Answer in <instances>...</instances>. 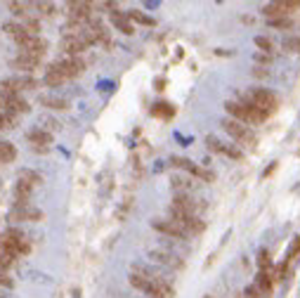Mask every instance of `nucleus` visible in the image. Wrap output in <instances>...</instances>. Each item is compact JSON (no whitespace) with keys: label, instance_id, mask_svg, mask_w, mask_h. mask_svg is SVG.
Instances as JSON below:
<instances>
[{"label":"nucleus","instance_id":"obj_17","mask_svg":"<svg viewBox=\"0 0 300 298\" xmlns=\"http://www.w3.org/2000/svg\"><path fill=\"white\" fill-rule=\"evenodd\" d=\"M263 12H265L267 21H269V19H282V17H288V15H291L286 0H282V2H269V5L263 7Z\"/></svg>","mask_w":300,"mask_h":298},{"label":"nucleus","instance_id":"obj_29","mask_svg":"<svg viewBox=\"0 0 300 298\" xmlns=\"http://www.w3.org/2000/svg\"><path fill=\"white\" fill-rule=\"evenodd\" d=\"M269 26H272V29H277V31H288V29H293V19H291V17L269 19Z\"/></svg>","mask_w":300,"mask_h":298},{"label":"nucleus","instance_id":"obj_45","mask_svg":"<svg viewBox=\"0 0 300 298\" xmlns=\"http://www.w3.org/2000/svg\"><path fill=\"white\" fill-rule=\"evenodd\" d=\"M0 298H5V296H2V294H0Z\"/></svg>","mask_w":300,"mask_h":298},{"label":"nucleus","instance_id":"obj_28","mask_svg":"<svg viewBox=\"0 0 300 298\" xmlns=\"http://www.w3.org/2000/svg\"><path fill=\"white\" fill-rule=\"evenodd\" d=\"M19 180H24V182H29V185H40V182H43V175H40V173H35V170H29V168H26V170H21V173H19Z\"/></svg>","mask_w":300,"mask_h":298},{"label":"nucleus","instance_id":"obj_34","mask_svg":"<svg viewBox=\"0 0 300 298\" xmlns=\"http://www.w3.org/2000/svg\"><path fill=\"white\" fill-rule=\"evenodd\" d=\"M7 7H10V12H12V15H19V17H26V10H29L31 5H29V2H10Z\"/></svg>","mask_w":300,"mask_h":298},{"label":"nucleus","instance_id":"obj_23","mask_svg":"<svg viewBox=\"0 0 300 298\" xmlns=\"http://www.w3.org/2000/svg\"><path fill=\"white\" fill-rule=\"evenodd\" d=\"M15 159H17V147L12 142L0 140V164H7V161H15Z\"/></svg>","mask_w":300,"mask_h":298},{"label":"nucleus","instance_id":"obj_10","mask_svg":"<svg viewBox=\"0 0 300 298\" xmlns=\"http://www.w3.org/2000/svg\"><path fill=\"white\" fill-rule=\"evenodd\" d=\"M170 164H173L175 168H182V170L192 173V175H196V178H201V180H206V182H213V173L203 170V168H199L194 161H189V159H182V156H173V159H170Z\"/></svg>","mask_w":300,"mask_h":298},{"label":"nucleus","instance_id":"obj_38","mask_svg":"<svg viewBox=\"0 0 300 298\" xmlns=\"http://www.w3.org/2000/svg\"><path fill=\"white\" fill-rule=\"evenodd\" d=\"M298 253H300V237H296V239L291 242V248H288V256H286V261H293Z\"/></svg>","mask_w":300,"mask_h":298},{"label":"nucleus","instance_id":"obj_42","mask_svg":"<svg viewBox=\"0 0 300 298\" xmlns=\"http://www.w3.org/2000/svg\"><path fill=\"white\" fill-rule=\"evenodd\" d=\"M0 286H5V289H12V286H15V280H12V277H7L5 272H0Z\"/></svg>","mask_w":300,"mask_h":298},{"label":"nucleus","instance_id":"obj_15","mask_svg":"<svg viewBox=\"0 0 300 298\" xmlns=\"http://www.w3.org/2000/svg\"><path fill=\"white\" fill-rule=\"evenodd\" d=\"M225 109L230 114V118L234 121H241V123H248V107L239 99H227L225 102Z\"/></svg>","mask_w":300,"mask_h":298},{"label":"nucleus","instance_id":"obj_6","mask_svg":"<svg viewBox=\"0 0 300 298\" xmlns=\"http://www.w3.org/2000/svg\"><path fill=\"white\" fill-rule=\"evenodd\" d=\"M24 239H26V237H24L19 230L10 227L7 232L0 234V248H2V253H15V256H19V246H21Z\"/></svg>","mask_w":300,"mask_h":298},{"label":"nucleus","instance_id":"obj_20","mask_svg":"<svg viewBox=\"0 0 300 298\" xmlns=\"http://www.w3.org/2000/svg\"><path fill=\"white\" fill-rule=\"evenodd\" d=\"M43 81H45V85H48V88H59L67 78H64V74H62L54 64H50V66H48V71H45V78H43Z\"/></svg>","mask_w":300,"mask_h":298},{"label":"nucleus","instance_id":"obj_27","mask_svg":"<svg viewBox=\"0 0 300 298\" xmlns=\"http://www.w3.org/2000/svg\"><path fill=\"white\" fill-rule=\"evenodd\" d=\"M283 52H291V55H300V36H288L282 40Z\"/></svg>","mask_w":300,"mask_h":298},{"label":"nucleus","instance_id":"obj_19","mask_svg":"<svg viewBox=\"0 0 300 298\" xmlns=\"http://www.w3.org/2000/svg\"><path fill=\"white\" fill-rule=\"evenodd\" d=\"M45 109H54V112H62V109H69V102L64 97H57V95H40L38 99Z\"/></svg>","mask_w":300,"mask_h":298},{"label":"nucleus","instance_id":"obj_21","mask_svg":"<svg viewBox=\"0 0 300 298\" xmlns=\"http://www.w3.org/2000/svg\"><path fill=\"white\" fill-rule=\"evenodd\" d=\"M255 286L263 296H272V289H274V281H272V275L269 272H258L255 277Z\"/></svg>","mask_w":300,"mask_h":298},{"label":"nucleus","instance_id":"obj_41","mask_svg":"<svg viewBox=\"0 0 300 298\" xmlns=\"http://www.w3.org/2000/svg\"><path fill=\"white\" fill-rule=\"evenodd\" d=\"M244 296L246 298H265L260 291H258V286L255 284H250V286H246V291H244Z\"/></svg>","mask_w":300,"mask_h":298},{"label":"nucleus","instance_id":"obj_31","mask_svg":"<svg viewBox=\"0 0 300 298\" xmlns=\"http://www.w3.org/2000/svg\"><path fill=\"white\" fill-rule=\"evenodd\" d=\"M24 29H26V33L38 36V31H40V21H38L35 17H26L24 19Z\"/></svg>","mask_w":300,"mask_h":298},{"label":"nucleus","instance_id":"obj_35","mask_svg":"<svg viewBox=\"0 0 300 298\" xmlns=\"http://www.w3.org/2000/svg\"><path fill=\"white\" fill-rule=\"evenodd\" d=\"M258 265H260V272H267V270L272 267V258H269L267 251H260V253H258Z\"/></svg>","mask_w":300,"mask_h":298},{"label":"nucleus","instance_id":"obj_18","mask_svg":"<svg viewBox=\"0 0 300 298\" xmlns=\"http://www.w3.org/2000/svg\"><path fill=\"white\" fill-rule=\"evenodd\" d=\"M111 24L121 31V33H125V36H133L135 33V26H133V21L128 19V15H123L121 10H116V12H111Z\"/></svg>","mask_w":300,"mask_h":298},{"label":"nucleus","instance_id":"obj_25","mask_svg":"<svg viewBox=\"0 0 300 298\" xmlns=\"http://www.w3.org/2000/svg\"><path fill=\"white\" fill-rule=\"evenodd\" d=\"M15 128H17V114L0 112V131L7 132V131H15Z\"/></svg>","mask_w":300,"mask_h":298},{"label":"nucleus","instance_id":"obj_44","mask_svg":"<svg viewBox=\"0 0 300 298\" xmlns=\"http://www.w3.org/2000/svg\"><path fill=\"white\" fill-rule=\"evenodd\" d=\"M253 74H255V76H260V78H265V76H269V71H263V69H255Z\"/></svg>","mask_w":300,"mask_h":298},{"label":"nucleus","instance_id":"obj_8","mask_svg":"<svg viewBox=\"0 0 300 298\" xmlns=\"http://www.w3.org/2000/svg\"><path fill=\"white\" fill-rule=\"evenodd\" d=\"M0 109L19 116V114H26L31 107H29V102H26L24 97H19V95H0Z\"/></svg>","mask_w":300,"mask_h":298},{"label":"nucleus","instance_id":"obj_30","mask_svg":"<svg viewBox=\"0 0 300 298\" xmlns=\"http://www.w3.org/2000/svg\"><path fill=\"white\" fill-rule=\"evenodd\" d=\"M206 145H208V149H211L213 154H225V142H220L215 135H208V137H206Z\"/></svg>","mask_w":300,"mask_h":298},{"label":"nucleus","instance_id":"obj_12","mask_svg":"<svg viewBox=\"0 0 300 298\" xmlns=\"http://www.w3.org/2000/svg\"><path fill=\"white\" fill-rule=\"evenodd\" d=\"M59 48H62V52L67 57H78L83 50H88V43L81 36H62Z\"/></svg>","mask_w":300,"mask_h":298},{"label":"nucleus","instance_id":"obj_40","mask_svg":"<svg viewBox=\"0 0 300 298\" xmlns=\"http://www.w3.org/2000/svg\"><path fill=\"white\" fill-rule=\"evenodd\" d=\"M33 7H38V10H40L43 15H48V17H50V15H54V5H52V2H35Z\"/></svg>","mask_w":300,"mask_h":298},{"label":"nucleus","instance_id":"obj_1","mask_svg":"<svg viewBox=\"0 0 300 298\" xmlns=\"http://www.w3.org/2000/svg\"><path fill=\"white\" fill-rule=\"evenodd\" d=\"M244 104H250V107L263 109L265 114H272L274 109H277L279 99H277V95L272 93V90H265V88H253V90L244 97Z\"/></svg>","mask_w":300,"mask_h":298},{"label":"nucleus","instance_id":"obj_3","mask_svg":"<svg viewBox=\"0 0 300 298\" xmlns=\"http://www.w3.org/2000/svg\"><path fill=\"white\" fill-rule=\"evenodd\" d=\"M38 88V81L33 76H15L0 81V95H19L21 90H33Z\"/></svg>","mask_w":300,"mask_h":298},{"label":"nucleus","instance_id":"obj_24","mask_svg":"<svg viewBox=\"0 0 300 298\" xmlns=\"http://www.w3.org/2000/svg\"><path fill=\"white\" fill-rule=\"evenodd\" d=\"M128 19L135 21V24H142V26H156V19H151L149 15H144L140 10H130V12H128Z\"/></svg>","mask_w":300,"mask_h":298},{"label":"nucleus","instance_id":"obj_5","mask_svg":"<svg viewBox=\"0 0 300 298\" xmlns=\"http://www.w3.org/2000/svg\"><path fill=\"white\" fill-rule=\"evenodd\" d=\"M17 45L21 48V52H29V55H35V57H45L48 52V40L40 36H31V33H26L24 38H19Z\"/></svg>","mask_w":300,"mask_h":298},{"label":"nucleus","instance_id":"obj_2","mask_svg":"<svg viewBox=\"0 0 300 298\" xmlns=\"http://www.w3.org/2000/svg\"><path fill=\"white\" fill-rule=\"evenodd\" d=\"M225 132H230L232 137L239 142V145H246V147H253L255 142H258V137H255V132L250 131L248 126H244L241 121H234V118H222V123H220Z\"/></svg>","mask_w":300,"mask_h":298},{"label":"nucleus","instance_id":"obj_22","mask_svg":"<svg viewBox=\"0 0 300 298\" xmlns=\"http://www.w3.org/2000/svg\"><path fill=\"white\" fill-rule=\"evenodd\" d=\"M2 31L7 33L10 38H15V43H17L19 38L26 36V29H24V24H17V21H5L2 24Z\"/></svg>","mask_w":300,"mask_h":298},{"label":"nucleus","instance_id":"obj_16","mask_svg":"<svg viewBox=\"0 0 300 298\" xmlns=\"http://www.w3.org/2000/svg\"><path fill=\"white\" fill-rule=\"evenodd\" d=\"M170 206H173V208H180V211H184V213H189V215H196V213H199V204H196L189 194H175Z\"/></svg>","mask_w":300,"mask_h":298},{"label":"nucleus","instance_id":"obj_32","mask_svg":"<svg viewBox=\"0 0 300 298\" xmlns=\"http://www.w3.org/2000/svg\"><path fill=\"white\" fill-rule=\"evenodd\" d=\"M255 45L260 48V52H265V55H272V48H274V45H272V40H269L267 36H255Z\"/></svg>","mask_w":300,"mask_h":298},{"label":"nucleus","instance_id":"obj_33","mask_svg":"<svg viewBox=\"0 0 300 298\" xmlns=\"http://www.w3.org/2000/svg\"><path fill=\"white\" fill-rule=\"evenodd\" d=\"M175 114V109L170 107V104H166V102H161V104H154V116H173Z\"/></svg>","mask_w":300,"mask_h":298},{"label":"nucleus","instance_id":"obj_43","mask_svg":"<svg viewBox=\"0 0 300 298\" xmlns=\"http://www.w3.org/2000/svg\"><path fill=\"white\" fill-rule=\"evenodd\" d=\"M255 62H260V64H269V62H272V55H265V52H258V55H255Z\"/></svg>","mask_w":300,"mask_h":298},{"label":"nucleus","instance_id":"obj_26","mask_svg":"<svg viewBox=\"0 0 300 298\" xmlns=\"http://www.w3.org/2000/svg\"><path fill=\"white\" fill-rule=\"evenodd\" d=\"M31 192H33V185H29V182H24V180H17V185H15V197H17V201L31 199Z\"/></svg>","mask_w":300,"mask_h":298},{"label":"nucleus","instance_id":"obj_4","mask_svg":"<svg viewBox=\"0 0 300 298\" xmlns=\"http://www.w3.org/2000/svg\"><path fill=\"white\" fill-rule=\"evenodd\" d=\"M7 220H10V223H38V220H43V211L29 206L26 201H17L15 208L10 211Z\"/></svg>","mask_w":300,"mask_h":298},{"label":"nucleus","instance_id":"obj_7","mask_svg":"<svg viewBox=\"0 0 300 298\" xmlns=\"http://www.w3.org/2000/svg\"><path fill=\"white\" fill-rule=\"evenodd\" d=\"M54 66L64 74V78L69 81V78H76V76L83 74V69H85V62L81 59V57H64V59H59V62H54Z\"/></svg>","mask_w":300,"mask_h":298},{"label":"nucleus","instance_id":"obj_36","mask_svg":"<svg viewBox=\"0 0 300 298\" xmlns=\"http://www.w3.org/2000/svg\"><path fill=\"white\" fill-rule=\"evenodd\" d=\"M17 263V256L15 253H0V270H7Z\"/></svg>","mask_w":300,"mask_h":298},{"label":"nucleus","instance_id":"obj_9","mask_svg":"<svg viewBox=\"0 0 300 298\" xmlns=\"http://www.w3.org/2000/svg\"><path fill=\"white\" fill-rule=\"evenodd\" d=\"M151 227H154L156 232H161V234H168V237H175V239H187V237H189V234H187L177 223H173L170 218H168V220L154 218V220H151Z\"/></svg>","mask_w":300,"mask_h":298},{"label":"nucleus","instance_id":"obj_39","mask_svg":"<svg viewBox=\"0 0 300 298\" xmlns=\"http://www.w3.org/2000/svg\"><path fill=\"white\" fill-rule=\"evenodd\" d=\"M225 154H227L230 159H236V161L244 159V151H241L239 147H232V145H225Z\"/></svg>","mask_w":300,"mask_h":298},{"label":"nucleus","instance_id":"obj_11","mask_svg":"<svg viewBox=\"0 0 300 298\" xmlns=\"http://www.w3.org/2000/svg\"><path fill=\"white\" fill-rule=\"evenodd\" d=\"M149 258L154 263H159V265H166V267H173V270H180L184 263L180 256L175 253H170V251H163V248H151L149 251Z\"/></svg>","mask_w":300,"mask_h":298},{"label":"nucleus","instance_id":"obj_13","mask_svg":"<svg viewBox=\"0 0 300 298\" xmlns=\"http://www.w3.org/2000/svg\"><path fill=\"white\" fill-rule=\"evenodd\" d=\"M38 64H40V57L29 55V52H21V50H19V55L15 57V59H10V66L24 71V74H31L33 69H38Z\"/></svg>","mask_w":300,"mask_h":298},{"label":"nucleus","instance_id":"obj_14","mask_svg":"<svg viewBox=\"0 0 300 298\" xmlns=\"http://www.w3.org/2000/svg\"><path fill=\"white\" fill-rule=\"evenodd\" d=\"M26 140H29L35 149L45 151V149L52 145V132H48L45 128H31V131L26 132Z\"/></svg>","mask_w":300,"mask_h":298},{"label":"nucleus","instance_id":"obj_37","mask_svg":"<svg viewBox=\"0 0 300 298\" xmlns=\"http://www.w3.org/2000/svg\"><path fill=\"white\" fill-rule=\"evenodd\" d=\"M40 123L45 126V131L50 132V131H62V123L59 121H54V118H50V116H43L40 118Z\"/></svg>","mask_w":300,"mask_h":298}]
</instances>
